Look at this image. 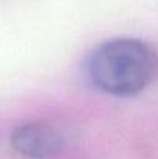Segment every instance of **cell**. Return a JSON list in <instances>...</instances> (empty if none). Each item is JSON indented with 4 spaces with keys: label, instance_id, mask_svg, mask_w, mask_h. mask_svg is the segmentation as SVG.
<instances>
[{
    "label": "cell",
    "instance_id": "6da1fadb",
    "mask_svg": "<svg viewBox=\"0 0 158 159\" xmlns=\"http://www.w3.org/2000/svg\"><path fill=\"white\" fill-rule=\"evenodd\" d=\"M157 53L141 39L119 37L101 43L87 59L90 82L105 94L132 98L155 79Z\"/></svg>",
    "mask_w": 158,
    "mask_h": 159
},
{
    "label": "cell",
    "instance_id": "7a4b0ae2",
    "mask_svg": "<svg viewBox=\"0 0 158 159\" xmlns=\"http://www.w3.org/2000/svg\"><path fill=\"white\" fill-rule=\"evenodd\" d=\"M12 150L28 159H45L54 156L64 147L62 133L50 122L34 120L16 127L11 133Z\"/></svg>",
    "mask_w": 158,
    "mask_h": 159
}]
</instances>
